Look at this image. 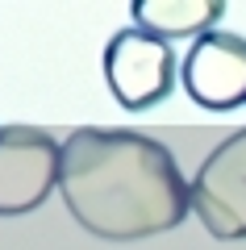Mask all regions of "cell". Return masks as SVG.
Segmentation results:
<instances>
[{"instance_id": "6da1fadb", "label": "cell", "mask_w": 246, "mask_h": 250, "mask_svg": "<svg viewBox=\"0 0 246 250\" xmlns=\"http://www.w3.org/2000/svg\"><path fill=\"white\" fill-rule=\"evenodd\" d=\"M59 192L67 213L105 242L167 233L192 208V184L176 154L138 129H75L63 142Z\"/></svg>"}, {"instance_id": "7a4b0ae2", "label": "cell", "mask_w": 246, "mask_h": 250, "mask_svg": "<svg viewBox=\"0 0 246 250\" xmlns=\"http://www.w3.org/2000/svg\"><path fill=\"white\" fill-rule=\"evenodd\" d=\"M63 175V142L38 125L0 129V217H21L46 205Z\"/></svg>"}, {"instance_id": "3957f363", "label": "cell", "mask_w": 246, "mask_h": 250, "mask_svg": "<svg viewBox=\"0 0 246 250\" xmlns=\"http://www.w3.org/2000/svg\"><path fill=\"white\" fill-rule=\"evenodd\" d=\"M105 80L121 108H150L176 88V50L146 29H117L105 46Z\"/></svg>"}, {"instance_id": "277c9868", "label": "cell", "mask_w": 246, "mask_h": 250, "mask_svg": "<svg viewBox=\"0 0 246 250\" xmlns=\"http://www.w3.org/2000/svg\"><path fill=\"white\" fill-rule=\"evenodd\" d=\"M192 213L221 242L246 238V129L221 138L192 175Z\"/></svg>"}, {"instance_id": "5b68a950", "label": "cell", "mask_w": 246, "mask_h": 250, "mask_svg": "<svg viewBox=\"0 0 246 250\" xmlns=\"http://www.w3.org/2000/svg\"><path fill=\"white\" fill-rule=\"evenodd\" d=\"M179 80L201 108L225 113V108L246 104V38L225 34V29L196 38Z\"/></svg>"}, {"instance_id": "8992f818", "label": "cell", "mask_w": 246, "mask_h": 250, "mask_svg": "<svg viewBox=\"0 0 246 250\" xmlns=\"http://www.w3.org/2000/svg\"><path fill=\"white\" fill-rule=\"evenodd\" d=\"M130 13L138 17V29L155 38H204L213 34L217 17L225 13L221 0H134Z\"/></svg>"}]
</instances>
